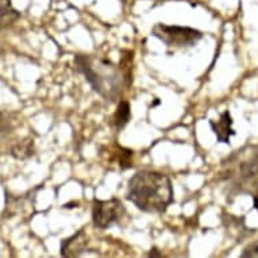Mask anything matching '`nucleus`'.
Wrapping results in <instances>:
<instances>
[{
	"instance_id": "f257e3e1",
	"label": "nucleus",
	"mask_w": 258,
	"mask_h": 258,
	"mask_svg": "<svg viewBox=\"0 0 258 258\" xmlns=\"http://www.w3.org/2000/svg\"><path fill=\"white\" fill-rule=\"evenodd\" d=\"M75 65L93 91L108 102H116L130 85L128 72L106 58L79 54L75 57Z\"/></svg>"
},
{
	"instance_id": "f03ea898",
	"label": "nucleus",
	"mask_w": 258,
	"mask_h": 258,
	"mask_svg": "<svg viewBox=\"0 0 258 258\" xmlns=\"http://www.w3.org/2000/svg\"><path fill=\"white\" fill-rule=\"evenodd\" d=\"M127 199L141 211L149 214L164 212L173 202V186L164 173L142 170L130 178Z\"/></svg>"
},
{
	"instance_id": "7ed1b4c3",
	"label": "nucleus",
	"mask_w": 258,
	"mask_h": 258,
	"mask_svg": "<svg viewBox=\"0 0 258 258\" xmlns=\"http://www.w3.org/2000/svg\"><path fill=\"white\" fill-rule=\"evenodd\" d=\"M224 180L238 194H255L258 190V146L235 152L226 164Z\"/></svg>"
},
{
	"instance_id": "20e7f679",
	"label": "nucleus",
	"mask_w": 258,
	"mask_h": 258,
	"mask_svg": "<svg viewBox=\"0 0 258 258\" xmlns=\"http://www.w3.org/2000/svg\"><path fill=\"white\" fill-rule=\"evenodd\" d=\"M153 35L165 43L166 46L181 49L190 47L203 38V33L199 30L185 27V26H172L157 23L153 27Z\"/></svg>"
},
{
	"instance_id": "39448f33",
	"label": "nucleus",
	"mask_w": 258,
	"mask_h": 258,
	"mask_svg": "<svg viewBox=\"0 0 258 258\" xmlns=\"http://www.w3.org/2000/svg\"><path fill=\"white\" fill-rule=\"evenodd\" d=\"M124 215H126V208L116 198L110 200H93L92 222L96 229H108L112 224L119 223Z\"/></svg>"
},
{
	"instance_id": "423d86ee",
	"label": "nucleus",
	"mask_w": 258,
	"mask_h": 258,
	"mask_svg": "<svg viewBox=\"0 0 258 258\" xmlns=\"http://www.w3.org/2000/svg\"><path fill=\"white\" fill-rule=\"evenodd\" d=\"M210 126H211L212 132L215 133L216 140L219 141L220 144H230V138L235 136L237 133L234 132L233 128V118L230 111H224L222 112L218 120H210Z\"/></svg>"
},
{
	"instance_id": "0eeeda50",
	"label": "nucleus",
	"mask_w": 258,
	"mask_h": 258,
	"mask_svg": "<svg viewBox=\"0 0 258 258\" xmlns=\"http://www.w3.org/2000/svg\"><path fill=\"white\" fill-rule=\"evenodd\" d=\"M87 237H85L84 230L76 233L73 237L65 239L61 243V255L62 257H76L81 255L87 247Z\"/></svg>"
},
{
	"instance_id": "6e6552de",
	"label": "nucleus",
	"mask_w": 258,
	"mask_h": 258,
	"mask_svg": "<svg viewBox=\"0 0 258 258\" xmlns=\"http://www.w3.org/2000/svg\"><path fill=\"white\" fill-rule=\"evenodd\" d=\"M34 141L31 138H25L13 145L11 148V156H14L18 160H27L30 157L34 156Z\"/></svg>"
},
{
	"instance_id": "1a4fd4ad",
	"label": "nucleus",
	"mask_w": 258,
	"mask_h": 258,
	"mask_svg": "<svg viewBox=\"0 0 258 258\" xmlns=\"http://www.w3.org/2000/svg\"><path fill=\"white\" fill-rule=\"evenodd\" d=\"M130 118H132V106H130V103L126 102V100L119 102L118 108H116L114 114V126L118 130L123 128L128 123Z\"/></svg>"
},
{
	"instance_id": "9d476101",
	"label": "nucleus",
	"mask_w": 258,
	"mask_h": 258,
	"mask_svg": "<svg viewBox=\"0 0 258 258\" xmlns=\"http://www.w3.org/2000/svg\"><path fill=\"white\" fill-rule=\"evenodd\" d=\"M10 128V118L0 111V133H6Z\"/></svg>"
},
{
	"instance_id": "9b49d317",
	"label": "nucleus",
	"mask_w": 258,
	"mask_h": 258,
	"mask_svg": "<svg viewBox=\"0 0 258 258\" xmlns=\"http://www.w3.org/2000/svg\"><path fill=\"white\" fill-rule=\"evenodd\" d=\"M242 257L243 258H258V245H254L249 249H246L243 253H242Z\"/></svg>"
},
{
	"instance_id": "f8f14e48",
	"label": "nucleus",
	"mask_w": 258,
	"mask_h": 258,
	"mask_svg": "<svg viewBox=\"0 0 258 258\" xmlns=\"http://www.w3.org/2000/svg\"><path fill=\"white\" fill-rule=\"evenodd\" d=\"M150 257H161V254L158 253V250L157 249H153L152 251H150V254H149Z\"/></svg>"
},
{
	"instance_id": "ddd939ff",
	"label": "nucleus",
	"mask_w": 258,
	"mask_h": 258,
	"mask_svg": "<svg viewBox=\"0 0 258 258\" xmlns=\"http://www.w3.org/2000/svg\"><path fill=\"white\" fill-rule=\"evenodd\" d=\"M253 200H254V207L258 210V190L255 192V194H254V199Z\"/></svg>"
},
{
	"instance_id": "4468645a",
	"label": "nucleus",
	"mask_w": 258,
	"mask_h": 258,
	"mask_svg": "<svg viewBox=\"0 0 258 258\" xmlns=\"http://www.w3.org/2000/svg\"><path fill=\"white\" fill-rule=\"evenodd\" d=\"M0 53H2V47H0Z\"/></svg>"
}]
</instances>
